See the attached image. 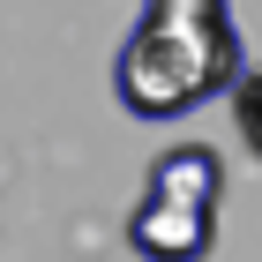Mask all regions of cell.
Returning a JSON list of instances; mask_svg holds the SVG:
<instances>
[{
	"label": "cell",
	"mask_w": 262,
	"mask_h": 262,
	"mask_svg": "<svg viewBox=\"0 0 262 262\" xmlns=\"http://www.w3.org/2000/svg\"><path fill=\"white\" fill-rule=\"evenodd\" d=\"M142 187L187 195V202H217V195H225V158L210 150V142H172V150H158V165H150Z\"/></svg>",
	"instance_id": "obj_3"
},
{
	"label": "cell",
	"mask_w": 262,
	"mask_h": 262,
	"mask_svg": "<svg viewBox=\"0 0 262 262\" xmlns=\"http://www.w3.org/2000/svg\"><path fill=\"white\" fill-rule=\"evenodd\" d=\"M232 120H240V142L262 158V60L240 68V82H232Z\"/></svg>",
	"instance_id": "obj_4"
},
{
	"label": "cell",
	"mask_w": 262,
	"mask_h": 262,
	"mask_svg": "<svg viewBox=\"0 0 262 262\" xmlns=\"http://www.w3.org/2000/svg\"><path fill=\"white\" fill-rule=\"evenodd\" d=\"M127 247L142 262H202L217 247V202H187L142 187V202L127 210Z\"/></svg>",
	"instance_id": "obj_2"
},
{
	"label": "cell",
	"mask_w": 262,
	"mask_h": 262,
	"mask_svg": "<svg viewBox=\"0 0 262 262\" xmlns=\"http://www.w3.org/2000/svg\"><path fill=\"white\" fill-rule=\"evenodd\" d=\"M232 0H142L113 60V98L135 120H180L240 82Z\"/></svg>",
	"instance_id": "obj_1"
}]
</instances>
